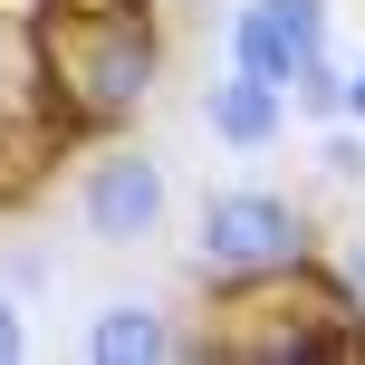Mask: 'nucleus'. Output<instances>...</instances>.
Wrapping results in <instances>:
<instances>
[{
	"instance_id": "f8f14e48",
	"label": "nucleus",
	"mask_w": 365,
	"mask_h": 365,
	"mask_svg": "<svg viewBox=\"0 0 365 365\" xmlns=\"http://www.w3.org/2000/svg\"><path fill=\"white\" fill-rule=\"evenodd\" d=\"M346 289H356V308H365V250H346Z\"/></svg>"
},
{
	"instance_id": "1a4fd4ad",
	"label": "nucleus",
	"mask_w": 365,
	"mask_h": 365,
	"mask_svg": "<svg viewBox=\"0 0 365 365\" xmlns=\"http://www.w3.org/2000/svg\"><path fill=\"white\" fill-rule=\"evenodd\" d=\"M317 173H327V182H356V173H365V135H346V125H336L327 145H317Z\"/></svg>"
},
{
	"instance_id": "423d86ee",
	"label": "nucleus",
	"mask_w": 365,
	"mask_h": 365,
	"mask_svg": "<svg viewBox=\"0 0 365 365\" xmlns=\"http://www.w3.org/2000/svg\"><path fill=\"white\" fill-rule=\"evenodd\" d=\"M308 58H317V48H298V38L279 29V19L259 10V0L231 19V68H250V77H269V87H289V77L308 68Z\"/></svg>"
},
{
	"instance_id": "0eeeda50",
	"label": "nucleus",
	"mask_w": 365,
	"mask_h": 365,
	"mask_svg": "<svg viewBox=\"0 0 365 365\" xmlns=\"http://www.w3.org/2000/svg\"><path fill=\"white\" fill-rule=\"evenodd\" d=\"M289 106H298V115H346V68H336L327 48H317L308 68L289 77Z\"/></svg>"
},
{
	"instance_id": "f257e3e1",
	"label": "nucleus",
	"mask_w": 365,
	"mask_h": 365,
	"mask_svg": "<svg viewBox=\"0 0 365 365\" xmlns=\"http://www.w3.org/2000/svg\"><path fill=\"white\" fill-rule=\"evenodd\" d=\"M77 29L58 38V87H68L77 115H135L154 96V68H164V48H154V10L145 0H77Z\"/></svg>"
},
{
	"instance_id": "7ed1b4c3",
	"label": "nucleus",
	"mask_w": 365,
	"mask_h": 365,
	"mask_svg": "<svg viewBox=\"0 0 365 365\" xmlns=\"http://www.w3.org/2000/svg\"><path fill=\"white\" fill-rule=\"evenodd\" d=\"M164 202H173V182H164V164H154L145 145H106L77 173V221H87V240H106V250L154 240L164 231Z\"/></svg>"
},
{
	"instance_id": "9b49d317",
	"label": "nucleus",
	"mask_w": 365,
	"mask_h": 365,
	"mask_svg": "<svg viewBox=\"0 0 365 365\" xmlns=\"http://www.w3.org/2000/svg\"><path fill=\"white\" fill-rule=\"evenodd\" d=\"M346 125H365V68H346Z\"/></svg>"
},
{
	"instance_id": "20e7f679",
	"label": "nucleus",
	"mask_w": 365,
	"mask_h": 365,
	"mask_svg": "<svg viewBox=\"0 0 365 365\" xmlns=\"http://www.w3.org/2000/svg\"><path fill=\"white\" fill-rule=\"evenodd\" d=\"M202 125H212V145H231V154H269L279 125H289V87L231 68V77H212V96H202Z\"/></svg>"
},
{
	"instance_id": "6e6552de",
	"label": "nucleus",
	"mask_w": 365,
	"mask_h": 365,
	"mask_svg": "<svg viewBox=\"0 0 365 365\" xmlns=\"http://www.w3.org/2000/svg\"><path fill=\"white\" fill-rule=\"evenodd\" d=\"M259 10H269L298 48H327V0H259Z\"/></svg>"
},
{
	"instance_id": "f03ea898",
	"label": "nucleus",
	"mask_w": 365,
	"mask_h": 365,
	"mask_svg": "<svg viewBox=\"0 0 365 365\" xmlns=\"http://www.w3.org/2000/svg\"><path fill=\"white\" fill-rule=\"evenodd\" d=\"M192 259H202V279H289V269H308V212L289 192L231 182V192L202 202Z\"/></svg>"
},
{
	"instance_id": "39448f33",
	"label": "nucleus",
	"mask_w": 365,
	"mask_h": 365,
	"mask_svg": "<svg viewBox=\"0 0 365 365\" xmlns=\"http://www.w3.org/2000/svg\"><path fill=\"white\" fill-rule=\"evenodd\" d=\"M87 356H96V365H154V356H182V336L145 308V298H115V308H96Z\"/></svg>"
},
{
	"instance_id": "9d476101",
	"label": "nucleus",
	"mask_w": 365,
	"mask_h": 365,
	"mask_svg": "<svg viewBox=\"0 0 365 365\" xmlns=\"http://www.w3.org/2000/svg\"><path fill=\"white\" fill-rule=\"evenodd\" d=\"M10 356H29V327H19V308L0 298V365H10Z\"/></svg>"
}]
</instances>
